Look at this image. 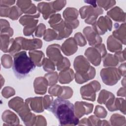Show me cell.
<instances>
[{"mask_svg": "<svg viewBox=\"0 0 126 126\" xmlns=\"http://www.w3.org/2000/svg\"><path fill=\"white\" fill-rule=\"evenodd\" d=\"M48 110L56 117L61 126L79 124V121L75 115L74 106L67 100L58 98L53 101Z\"/></svg>", "mask_w": 126, "mask_h": 126, "instance_id": "6da1fadb", "label": "cell"}, {"mask_svg": "<svg viewBox=\"0 0 126 126\" xmlns=\"http://www.w3.org/2000/svg\"><path fill=\"white\" fill-rule=\"evenodd\" d=\"M13 71L16 77L21 79L26 77L35 68V64L26 51L17 53L14 56Z\"/></svg>", "mask_w": 126, "mask_h": 126, "instance_id": "7a4b0ae2", "label": "cell"}, {"mask_svg": "<svg viewBox=\"0 0 126 126\" xmlns=\"http://www.w3.org/2000/svg\"><path fill=\"white\" fill-rule=\"evenodd\" d=\"M74 67L76 71V81L78 84L83 83L95 76V69L90 66L89 62L82 56L76 57L74 62Z\"/></svg>", "mask_w": 126, "mask_h": 126, "instance_id": "3957f363", "label": "cell"}, {"mask_svg": "<svg viewBox=\"0 0 126 126\" xmlns=\"http://www.w3.org/2000/svg\"><path fill=\"white\" fill-rule=\"evenodd\" d=\"M81 17L82 19L88 16V18L85 20V22L89 24H95L96 19L98 15L102 14L103 10L100 8L96 7H93L90 6H85L81 7L80 10Z\"/></svg>", "mask_w": 126, "mask_h": 126, "instance_id": "277c9868", "label": "cell"}, {"mask_svg": "<svg viewBox=\"0 0 126 126\" xmlns=\"http://www.w3.org/2000/svg\"><path fill=\"white\" fill-rule=\"evenodd\" d=\"M15 40L20 44L22 49L26 50L40 48L42 46V41L38 39L32 40L23 37H17Z\"/></svg>", "mask_w": 126, "mask_h": 126, "instance_id": "5b68a950", "label": "cell"}, {"mask_svg": "<svg viewBox=\"0 0 126 126\" xmlns=\"http://www.w3.org/2000/svg\"><path fill=\"white\" fill-rule=\"evenodd\" d=\"M74 108L75 109V115L79 119L84 115L83 110H84L86 115L91 113L93 109V104L86 103L85 102H76Z\"/></svg>", "mask_w": 126, "mask_h": 126, "instance_id": "8992f818", "label": "cell"}, {"mask_svg": "<svg viewBox=\"0 0 126 126\" xmlns=\"http://www.w3.org/2000/svg\"><path fill=\"white\" fill-rule=\"evenodd\" d=\"M38 10L43 14V17L47 19L50 15L56 12L52 7V2L50 3L41 2L38 4Z\"/></svg>", "mask_w": 126, "mask_h": 126, "instance_id": "52a82bcc", "label": "cell"}, {"mask_svg": "<svg viewBox=\"0 0 126 126\" xmlns=\"http://www.w3.org/2000/svg\"><path fill=\"white\" fill-rule=\"evenodd\" d=\"M17 5L20 8L22 12L25 13L34 14L36 13V7L31 1H17Z\"/></svg>", "mask_w": 126, "mask_h": 126, "instance_id": "ba28073f", "label": "cell"}, {"mask_svg": "<svg viewBox=\"0 0 126 126\" xmlns=\"http://www.w3.org/2000/svg\"><path fill=\"white\" fill-rule=\"evenodd\" d=\"M29 55L31 59L35 65L38 66L41 65L44 57V54L41 51H36L29 52Z\"/></svg>", "mask_w": 126, "mask_h": 126, "instance_id": "9c48e42d", "label": "cell"}, {"mask_svg": "<svg viewBox=\"0 0 126 126\" xmlns=\"http://www.w3.org/2000/svg\"><path fill=\"white\" fill-rule=\"evenodd\" d=\"M74 40V39L72 37H71L67 40H65L63 45L68 46V47L62 48V50L63 53L67 56H70L73 54L75 53L77 50V48L70 47V45L71 44L72 41Z\"/></svg>", "mask_w": 126, "mask_h": 126, "instance_id": "30bf717a", "label": "cell"}, {"mask_svg": "<svg viewBox=\"0 0 126 126\" xmlns=\"http://www.w3.org/2000/svg\"><path fill=\"white\" fill-rule=\"evenodd\" d=\"M8 35L7 34H1V50L3 52H8L11 45L12 39L9 40Z\"/></svg>", "mask_w": 126, "mask_h": 126, "instance_id": "8fae6325", "label": "cell"}, {"mask_svg": "<svg viewBox=\"0 0 126 126\" xmlns=\"http://www.w3.org/2000/svg\"><path fill=\"white\" fill-rule=\"evenodd\" d=\"M59 77H60V82L62 84H65L67 83V80H66V77L67 78V80L69 82V83L74 78V72L73 70L71 69H69L68 73L67 74V76H65L63 73L61 72L59 74Z\"/></svg>", "mask_w": 126, "mask_h": 126, "instance_id": "7c38bea8", "label": "cell"}, {"mask_svg": "<svg viewBox=\"0 0 126 126\" xmlns=\"http://www.w3.org/2000/svg\"><path fill=\"white\" fill-rule=\"evenodd\" d=\"M22 14V11L20 9H19L16 6L10 7L9 9L8 17L12 19L13 20H15Z\"/></svg>", "mask_w": 126, "mask_h": 126, "instance_id": "4fadbf2b", "label": "cell"}, {"mask_svg": "<svg viewBox=\"0 0 126 126\" xmlns=\"http://www.w3.org/2000/svg\"><path fill=\"white\" fill-rule=\"evenodd\" d=\"M42 64L43 68L46 71H50L55 70L54 63L48 59H44L43 60Z\"/></svg>", "mask_w": 126, "mask_h": 126, "instance_id": "5bb4252c", "label": "cell"}, {"mask_svg": "<svg viewBox=\"0 0 126 126\" xmlns=\"http://www.w3.org/2000/svg\"><path fill=\"white\" fill-rule=\"evenodd\" d=\"M45 77H46L47 80H48L50 86H52L57 82L58 75L56 72L46 74Z\"/></svg>", "mask_w": 126, "mask_h": 126, "instance_id": "9a60e30c", "label": "cell"}, {"mask_svg": "<svg viewBox=\"0 0 126 126\" xmlns=\"http://www.w3.org/2000/svg\"><path fill=\"white\" fill-rule=\"evenodd\" d=\"M60 1H55L52 2V7L54 10L56 11H59L60 10L62 9L63 7L64 6L66 3V1L63 0L62 1L61 3L59 4Z\"/></svg>", "mask_w": 126, "mask_h": 126, "instance_id": "2e32d148", "label": "cell"}, {"mask_svg": "<svg viewBox=\"0 0 126 126\" xmlns=\"http://www.w3.org/2000/svg\"><path fill=\"white\" fill-rule=\"evenodd\" d=\"M97 2L98 3V5L99 6L103 7L104 8V9L106 10L108 9L109 8H110L111 6L114 5L115 4L116 1L111 0L110 2L108 4H106V1H100V0H99V1H97Z\"/></svg>", "mask_w": 126, "mask_h": 126, "instance_id": "e0dca14e", "label": "cell"}, {"mask_svg": "<svg viewBox=\"0 0 126 126\" xmlns=\"http://www.w3.org/2000/svg\"><path fill=\"white\" fill-rule=\"evenodd\" d=\"M75 37L76 39H80L79 41H78V44H79V45L82 46H84L85 45H86V42L85 41V39L81 33H77L75 35Z\"/></svg>", "mask_w": 126, "mask_h": 126, "instance_id": "ac0fdd59", "label": "cell"}, {"mask_svg": "<svg viewBox=\"0 0 126 126\" xmlns=\"http://www.w3.org/2000/svg\"><path fill=\"white\" fill-rule=\"evenodd\" d=\"M15 2V1H10V0H0V6L8 7V6L13 4Z\"/></svg>", "mask_w": 126, "mask_h": 126, "instance_id": "d6986e66", "label": "cell"}, {"mask_svg": "<svg viewBox=\"0 0 126 126\" xmlns=\"http://www.w3.org/2000/svg\"><path fill=\"white\" fill-rule=\"evenodd\" d=\"M85 2H86L87 3H88L89 4H91L94 7H96V1H85Z\"/></svg>", "mask_w": 126, "mask_h": 126, "instance_id": "ffe728a7", "label": "cell"}]
</instances>
